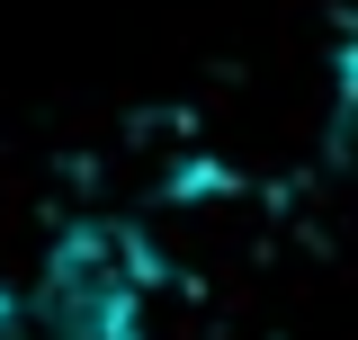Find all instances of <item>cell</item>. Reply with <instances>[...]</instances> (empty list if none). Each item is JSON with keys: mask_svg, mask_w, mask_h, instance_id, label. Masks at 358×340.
<instances>
[{"mask_svg": "<svg viewBox=\"0 0 358 340\" xmlns=\"http://www.w3.org/2000/svg\"><path fill=\"white\" fill-rule=\"evenodd\" d=\"M143 287L152 260L126 224H72L0 304V340H143Z\"/></svg>", "mask_w": 358, "mask_h": 340, "instance_id": "obj_1", "label": "cell"}, {"mask_svg": "<svg viewBox=\"0 0 358 340\" xmlns=\"http://www.w3.org/2000/svg\"><path fill=\"white\" fill-rule=\"evenodd\" d=\"M341 143H358V27L341 45Z\"/></svg>", "mask_w": 358, "mask_h": 340, "instance_id": "obj_2", "label": "cell"}]
</instances>
